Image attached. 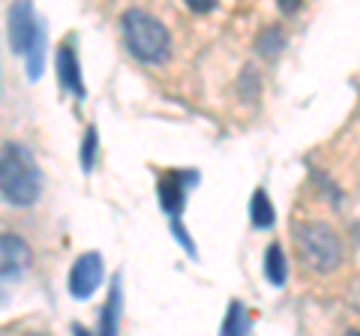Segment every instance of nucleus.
Here are the masks:
<instances>
[{
    "label": "nucleus",
    "instance_id": "f3484780",
    "mask_svg": "<svg viewBox=\"0 0 360 336\" xmlns=\"http://www.w3.org/2000/svg\"><path fill=\"white\" fill-rule=\"evenodd\" d=\"M345 336H360V330H348V333H345Z\"/></svg>",
    "mask_w": 360,
    "mask_h": 336
},
{
    "label": "nucleus",
    "instance_id": "6e6552de",
    "mask_svg": "<svg viewBox=\"0 0 360 336\" xmlns=\"http://www.w3.org/2000/svg\"><path fill=\"white\" fill-rule=\"evenodd\" d=\"M58 84L63 87V91H70L72 96H78V99L87 96L82 66H78V54L72 49V42H66V46L58 49Z\"/></svg>",
    "mask_w": 360,
    "mask_h": 336
},
{
    "label": "nucleus",
    "instance_id": "ddd939ff",
    "mask_svg": "<svg viewBox=\"0 0 360 336\" xmlns=\"http://www.w3.org/2000/svg\"><path fill=\"white\" fill-rule=\"evenodd\" d=\"M96 150H99L96 127H87L84 138H82V153H78V160H82V168H84V172H90V168L96 165Z\"/></svg>",
    "mask_w": 360,
    "mask_h": 336
},
{
    "label": "nucleus",
    "instance_id": "f03ea898",
    "mask_svg": "<svg viewBox=\"0 0 360 336\" xmlns=\"http://www.w3.org/2000/svg\"><path fill=\"white\" fill-rule=\"evenodd\" d=\"M120 30L135 60L160 66L172 58V37H168L165 25L144 9H127L120 18Z\"/></svg>",
    "mask_w": 360,
    "mask_h": 336
},
{
    "label": "nucleus",
    "instance_id": "f8f14e48",
    "mask_svg": "<svg viewBox=\"0 0 360 336\" xmlns=\"http://www.w3.org/2000/svg\"><path fill=\"white\" fill-rule=\"evenodd\" d=\"M250 219H252L255 228H270V226H274L276 210H274V205H270V198H267L264 189H255L252 198H250Z\"/></svg>",
    "mask_w": 360,
    "mask_h": 336
},
{
    "label": "nucleus",
    "instance_id": "20e7f679",
    "mask_svg": "<svg viewBox=\"0 0 360 336\" xmlns=\"http://www.w3.org/2000/svg\"><path fill=\"white\" fill-rule=\"evenodd\" d=\"M295 246L300 261L315 273H330L342 264V240L328 222H300L295 226Z\"/></svg>",
    "mask_w": 360,
    "mask_h": 336
},
{
    "label": "nucleus",
    "instance_id": "39448f33",
    "mask_svg": "<svg viewBox=\"0 0 360 336\" xmlns=\"http://www.w3.org/2000/svg\"><path fill=\"white\" fill-rule=\"evenodd\" d=\"M103 276H105L103 255H99V252L78 255L75 264H72V271H70V295L75 300H87L99 285H103Z\"/></svg>",
    "mask_w": 360,
    "mask_h": 336
},
{
    "label": "nucleus",
    "instance_id": "a211bd4d",
    "mask_svg": "<svg viewBox=\"0 0 360 336\" xmlns=\"http://www.w3.org/2000/svg\"><path fill=\"white\" fill-rule=\"evenodd\" d=\"M27 336H42V333H27Z\"/></svg>",
    "mask_w": 360,
    "mask_h": 336
},
{
    "label": "nucleus",
    "instance_id": "4468645a",
    "mask_svg": "<svg viewBox=\"0 0 360 336\" xmlns=\"http://www.w3.org/2000/svg\"><path fill=\"white\" fill-rule=\"evenodd\" d=\"M279 49H283V33L276 27H270L258 37V51H262L264 58H274V54H279Z\"/></svg>",
    "mask_w": 360,
    "mask_h": 336
},
{
    "label": "nucleus",
    "instance_id": "9d476101",
    "mask_svg": "<svg viewBox=\"0 0 360 336\" xmlns=\"http://www.w3.org/2000/svg\"><path fill=\"white\" fill-rule=\"evenodd\" d=\"M219 336H250V312L240 300H231L229 309H225Z\"/></svg>",
    "mask_w": 360,
    "mask_h": 336
},
{
    "label": "nucleus",
    "instance_id": "dca6fc26",
    "mask_svg": "<svg viewBox=\"0 0 360 336\" xmlns=\"http://www.w3.org/2000/svg\"><path fill=\"white\" fill-rule=\"evenodd\" d=\"M283 9H285V13H295V9H297V0H283Z\"/></svg>",
    "mask_w": 360,
    "mask_h": 336
},
{
    "label": "nucleus",
    "instance_id": "423d86ee",
    "mask_svg": "<svg viewBox=\"0 0 360 336\" xmlns=\"http://www.w3.org/2000/svg\"><path fill=\"white\" fill-rule=\"evenodd\" d=\"M198 183V174L193 172V168H186V172H177V168H172V172H165L160 177V183H156V195H160V207L165 210L168 217H177L180 210H184L186 205V189Z\"/></svg>",
    "mask_w": 360,
    "mask_h": 336
},
{
    "label": "nucleus",
    "instance_id": "9b49d317",
    "mask_svg": "<svg viewBox=\"0 0 360 336\" xmlns=\"http://www.w3.org/2000/svg\"><path fill=\"white\" fill-rule=\"evenodd\" d=\"M264 276L270 285H285L288 279V267H285V252L279 243H270L264 252Z\"/></svg>",
    "mask_w": 360,
    "mask_h": 336
},
{
    "label": "nucleus",
    "instance_id": "2eb2a0df",
    "mask_svg": "<svg viewBox=\"0 0 360 336\" xmlns=\"http://www.w3.org/2000/svg\"><path fill=\"white\" fill-rule=\"evenodd\" d=\"M186 6L193 9V13H210V9L217 6V0H186Z\"/></svg>",
    "mask_w": 360,
    "mask_h": 336
},
{
    "label": "nucleus",
    "instance_id": "7ed1b4c3",
    "mask_svg": "<svg viewBox=\"0 0 360 336\" xmlns=\"http://www.w3.org/2000/svg\"><path fill=\"white\" fill-rule=\"evenodd\" d=\"M9 46L27 63V75L37 82L45 66V27L30 4H13L9 9Z\"/></svg>",
    "mask_w": 360,
    "mask_h": 336
},
{
    "label": "nucleus",
    "instance_id": "f257e3e1",
    "mask_svg": "<svg viewBox=\"0 0 360 336\" xmlns=\"http://www.w3.org/2000/svg\"><path fill=\"white\" fill-rule=\"evenodd\" d=\"M42 193V172L33 153L18 141L0 148V195L15 207H30Z\"/></svg>",
    "mask_w": 360,
    "mask_h": 336
},
{
    "label": "nucleus",
    "instance_id": "1a4fd4ad",
    "mask_svg": "<svg viewBox=\"0 0 360 336\" xmlns=\"http://www.w3.org/2000/svg\"><path fill=\"white\" fill-rule=\"evenodd\" d=\"M117 316H120V276H115L111 283V295L103 306V318H99V330L90 333L84 330L82 324H72V333L75 336H117Z\"/></svg>",
    "mask_w": 360,
    "mask_h": 336
},
{
    "label": "nucleus",
    "instance_id": "0eeeda50",
    "mask_svg": "<svg viewBox=\"0 0 360 336\" xmlns=\"http://www.w3.org/2000/svg\"><path fill=\"white\" fill-rule=\"evenodd\" d=\"M30 261H33L30 246L18 234H0V283L27 273Z\"/></svg>",
    "mask_w": 360,
    "mask_h": 336
}]
</instances>
